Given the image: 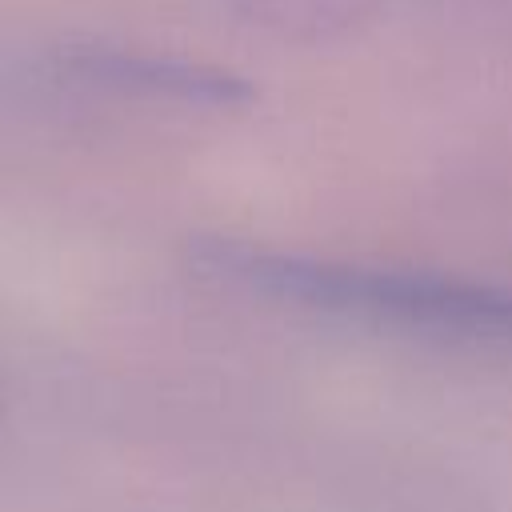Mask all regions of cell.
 I'll return each instance as SVG.
<instances>
[{
  "label": "cell",
  "mask_w": 512,
  "mask_h": 512,
  "mask_svg": "<svg viewBox=\"0 0 512 512\" xmlns=\"http://www.w3.org/2000/svg\"><path fill=\"white\" fill-rule=\"evenodd\" d=\"M192 260L200 272L268 300H288L328 316H348L448 344L512 348V288L504 284L424 268L276 252L224 236L200 240L192 248Z\"/></svg>",
  "instance_id": "6da1fadb"
},
{
  "label": "cell",
  "mask_w": 512,
  "mask_h": 512,
  "mask_svg": "<svg viewBox=\"0 0 512 512\" xmlns=\"http://www.w3.org/2000/svg\"><path fill=\"white\" fill-rule=\"evenodd\" d=\"M60 68L88 84L152 96V100H180V104H204V108H236L252 100V84L228 68L136 52V48L76 44L60 56Z\"/></svg>",
  "instance_id": "7a4b0ae2"
}]
</instances>
